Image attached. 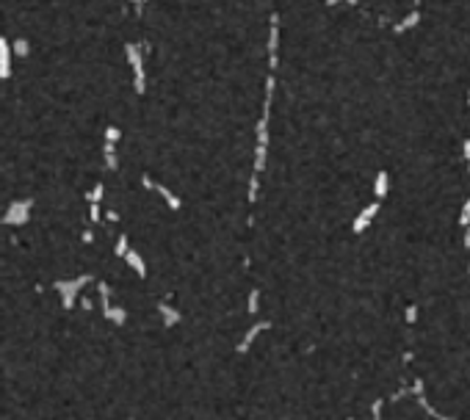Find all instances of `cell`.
<instances>
[{"mask_svg":"<svg viewBox=\"0 0 470 420\" xmlns=\"http://www.w3.org/2000/svg\"><path fill=\"white\" fill-rule=\"evenodd\" d=\"M88 210H92V213H88V216H92V221H100V205H92Z\"/></svg>","mask_w":470,"mask_h":420,"instance_id":"2e32d148","label":"cell"},{"mask_svg":"<svg viewBox=\"0 0 470 420\" xmlns=\"http://www.w3.org/2000/svg\"><path fill=\"white\" fill-rule=\"evenodd\" d=\"M346 420H354V417H346Z\"/></svg>","mask_w":470,"mask_h":420,"instance_id":"e0dca14e","label":"cell"},{"mask_svg":"<svg viewBox=\"0 0 470 420\" xmlns=\"http://www.w3.org/2000/svg\"><path fill=\"white\" fill-rule=\"evenodd\" d=\"M158 313L163 318V326H177V323H180V313H177L169 301H158Z\"/></svg>","mask_w":470,"mask_h":420,"instance_id":"5b68a950","label":"cell"},{"mask_svg":"<svg viewBox=\"0 0 470 420\" xmlns=\"http://www.w3.org/2000/svg\"><path fill=\"white\" fill-rule=\"evenodd\" d=\"M28 50H31V44L25 42V39H14V44H11V53H14V56L25 58V56H28Z\"/></svg>","mask_w":470,"mask_h":420,"instance_id":"9c48e42d","label":"cell"},{"mask_svg":"<svg viewBox=\"0 0 470 420\" xmlns=\"http://www.w3.org/2000/svg\"><path fill=\"white\" fill-rule=\"evenodd\" d=\"M97 293H100V304H103V310L111 307V288H108V282H100Z\"/></svg>","mask_w":470,"mask_h":420,"instance_id":"ba28073f","label":"cell"},{"mask_svg":"<svg viewBox=\"0 0 470 420\" xmlns=\"http://www.w3.org/2000/svg\"><path fill=\"white\" fill-rule=\"evenodd\" d=\"M265 329H271V323H268V321H260V323H255V326H252V329L247 332V335H243V340L238 343V354H243V351H249V348H252V343H255V340H257V337L263 335Z\"/></svg>","mask_w":470,"mask_h":420,"instance_id":"3957f363","label":"cell"},{"mask_svg":"<svg viewBox=\"0 0 470 420\" xmlns=\"http://www.w3.org/2000/svg\"><path fill=\"white\" fill-rule=\"evenodd\" d=\"M125 260H127V266H130L139 276H147V266H144V260H141V254H139V252H127V254H125Z\"/></svg>","mask_w":470,"mask_h":420,"instance_id":"52a82bcc","label":"cell"},{"mask_svg":"<svg viewBox=\"0 0 470 420\" xmlns=\"http://www.w3.org/2000/svg\"><path fill=\"white\" fill-rule=\"evenodd\" d=\"M257 310H260V293H257V290H252V293H249V304H247V313L249 315H257Z\"/></svg>","mask_w":470,"mask_h":420,"instance_id":"8fae6325","label":"cell"},{"mask_svg":"<svg viewBox=\"0 0 470 420\" xmlns=\"http://www.w3.org/2000/svg\"><path fill=\"white\" fill-rule=\"evenodd\" d=\"M373 210H376V207H368V210H365V213H363V216H360V219H357V221H354V229H357V232H363V229L368 227V221H371V219H373Z\"/></svg>","mask_w":470,"mask_h":420,"instance_id":"30bf717a","label":"cell"},{"mask_svg":"<svg viewBox=\"0 0 470 420\" xmlns=\"http://www.w3.org/2000/svg\"><path fill=\"white\" fill-rule=\"evenodd\" d=\"M31 207H33V199H17V202H11L9 207H6V213H3V224L6 227H23V224H28L31 221Z\"/></svg>","mask_w":470,"mask_h":420,"instance_id":"7a4b0ae2","label":"cell"},{"mask_svg":"<svg viewBox=\"0 0 470 420\" xmlns=\"http://www.w3.org/2000/svg\"><path fill=\"white\" fill-rule=\"evenodd\" d=\"M103 315H105V321H111V323H117V326H125L127 323V310L125 307H105L103 310Z\"/></svg>","mask_w":470,"mask_h":420,"instance_id":"8992f818","label":"cell"},{"mask_svg":"<svg viewBox=\"0 0 470 420\" xmlns=\"http://www.w3.org/2000/svg\"><path fill=\"white\" fill-rule=\"evenodd\" d=\"M100 199H103V185H94L92 194H88V202H92V205H100Z\"/></svg>","mask_w":470,"mask_h":420,"instance_id":"5bb4252c","label":"cell"},{"mask_svg":"<svg viewBox=\"0 0 470 420\" xmlns=\"http://www.w3.org/2000/svg\"><path fill=\"white\" fill-rule=\"evenodd\" d=\"M11 58H14L11 44H6V39L0 36V78H3V80L11 75Z\"/></svg>","mask_w":470,"mask_h":420,"instance_id":"277c9868","label":"cell"},{"mask_svg":"<svg viewBox=\"0 0 470 420\" xmlns=\"http://www.w3.org/2000/svg\"><path fill=\"white\" fill-rule=\"evenodd\" d=\"M127 252H130V249H127V238H125V235H119V241H117V249H114V254H117V257H125Z\"/></svg>","mask_w":470,"mask_h":420,"instance_id":"7c38bea8","label":"cell"},{"mask_svg":"<svg viewBox=\"0 0 470 420\" xmlns=\"http://www.w3.org/2000/svg\"><path fill=\"white\" fill-rule=\"evenodd\" d=\"M415 321H418V304H410V307H407V323L412 326Z\"/></svg>","mask_w":470,"mask_h":420,"instance_id":"9a60e30c","label":"cell"},{"mask_svg":"<svg viewBox=\"0 0 470 420\" xmlns=\"http://www.w3.org/2000/svg\"><path fill=\"white\" fill-rule=\"evenodd\" d=\"M88 282H92V276H88V274L75 276V279H56V282H53V288H56V293H58V299H61V307L72 310L75 301H78V293L88 285Z\"/></svg>","mask_w":470,"mask_h":420,"instance_id":"6da1fadb","label":"cell"},{"mask_svg":"<svg viewBox=\"0 0 470 420\" xmlns=\"http://www.w3.org/2000/svg\"><path fill=\"white\" fill-rule=\"evenodd\" d=\"M382 406H385V401H382V398H376V401L371 404V417H373V420H379V417H382Z\"/></svg>","mask_w":470,"mask_h":420,"instance_id":"4fadbf2b","label":"cell"}]
</instances>
